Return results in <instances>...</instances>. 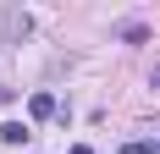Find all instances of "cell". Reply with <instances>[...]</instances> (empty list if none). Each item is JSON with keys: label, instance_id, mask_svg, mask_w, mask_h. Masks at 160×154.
<instances>
[{"label": "cell", "instance_id": "1", "mask_svg": "<svg viewBox=\"0 0 160 154\" xmlns=\"http://www.w3.org/2000/svg\"><path fill=\"white\" fill-rule=\"evenodd\" d=\"M28 116H33V121H50V116H55V94H44V88H39V94L28 99Z\"/></svg>", "mask_w": 160, "mask_h": 154}, {"label": "cell", "instance_id": "2", "mask_svg": "<svg viewBox=\"0 0 160 154\" xmlns=\"http://www.w3.org/2000/svg\"><path fill=\"white\" fill-rule=\"evenodd\" d=\"M28 28H33V22L22 11H6V33H11V39H28Z\"/></svg>", "mask_w": 160, "mask_h": 154}, {"label": "cell", "instance_id": "3", "mask_svg": "<svg viewBox=\"0 0 160 154\" xmlns=\"http://www.w3.org/2000/svg\"><path fill=\"white\" fill-rule=\"evenodd\" d=\"M0 138H6V143H28V127H22V121H6V127H0Z\"/></svg>", "mask_w": 160, "mask_h": 154}, {"label": "cell", "instance_id": "4", "mask_svg": "<svg viewBox=\"0 0 160 154\" xmlns=\"http://www.w3.org/2000/svg\"><path fill=\"white\" fill-rule=\"evenodd\" d=\"M122 154H155V143H149V138H138V143H127Z\"/></svg>", "mask_w": 160, "mask_h": 154}, {"label": "cell", "instance_id": "5", "mask_svg": "<svg viewBox=\"0 0 160 154\" xmlns=\"http://www.w3.org/2000/svg\"><path fill=\"white\" fill-rule=\"evenodd\" d=\"M72 154H94V149H88V143H78V149H72Z\"/></svg>", "mask_w": 160, "mask_h": 154}, {"label": "cell", "instance_id": "6", "mask_svg": "<svg viewBox=\"0 0 160 154\" xmlns=\"http://www.w3.org/2000/svg\"><path fill=\"white\" fill-rule=\"evenodd\" d=\"M149 83H155V88H160V66H155V77H149Z\"/></svg>", "mask_w": 160, "mask_h": 154}]
</instances>
